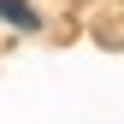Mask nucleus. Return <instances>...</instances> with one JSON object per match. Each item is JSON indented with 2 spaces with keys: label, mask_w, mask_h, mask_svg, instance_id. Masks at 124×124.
Returning a JSON list of instances; mask_svg holds the SVG:
<instances>
[{
  "label": "nucleus",
  "mask_w": 124,
  "mask_h": 124,
  "mask_svg": "<svg viewBox=\"0 0 124 124\" xmlns=\"http://www.w3.org/2000/svg\"><path fill=\"white\" fill-rule=\"evenodd\" d=\"M0 18L18 24V30H36V6H24V0H0Z\"/></svg>",
  "instance_id": "nucleus-1"
}]
</instances>
